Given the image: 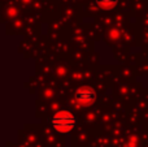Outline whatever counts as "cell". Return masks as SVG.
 I'll list each match as a JSON object with an SVG mask.
<instances>
[{
    "label": "cell",
    "mask_w": 148,
    "mask_h": 147,
    "mask_svg": "<svg viewBox=\"0 0 148 147\" xmlns=\"http://www.w3.org/2000/svg\"><path fill=\"white\" fill-rule=\"evenodd\" d=\"M51 124L53 129L59 133H69L77 125V117L70 111H59L52 116Z\"/></svg>",
    "instance_id": "obj_1"
},
{
    "label": "cell",
    "mask_w": 148,
    "mask_h": 147,
    "mask_svg": "<svg viewBox=\"0 0 148 147\" xmlns=\"http://www.w3.org/2000/svg\"><path fill=\"white\" fill-rule=\"evenodd\" d=\"M95 1L101 9H112L113 7L117 5L118 0H95Z\"/></svg>",
    "instance_id": "obj_3"
},
{
    "label": "cell",
    "mask_w": 148,
    "mask_h": 147,
    "mask_svg": "<svg viewBox=\"0 0 148 147\" xmlns=\"http://www.w3.org/2000/svg\"><path fill=\"white\" fill-rule=\"evenodd\" d=\"M74 99L81 106H91L96 99V93H95V90H92L91 87H87V86L81 87L75 91Z\"/></svg>",
    "instance_id": "obj_2"
}]
</instances>
